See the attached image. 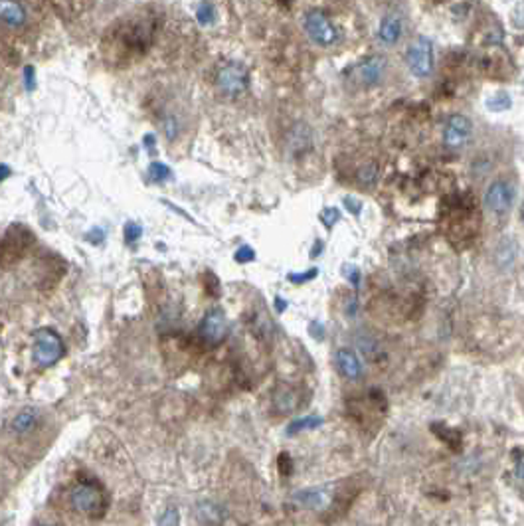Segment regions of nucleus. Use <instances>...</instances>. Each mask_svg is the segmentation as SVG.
Segmentation results:
<instances>
[{"label":"nucleus","mask_w":524,"mask_h":526,"mask_svg":"<svg viewBox=\"0 0 524 526\" xmlns=\"http://www.w3.org/2000/svg\"><path fill=\"white\" fill-rule=\"evenodd\" d=\"M63 356L61 337L54 329H38L32 334V358L40 368L54 366Z\"/></svg>","instance_id":"nucleus-1"},{"label":"nucleus","mask_w":524,"mask_h":526,"mask_svg":"<svg viewBox=\"0 0 524 526\" xmlns=\"http://www.w3.org/2000/svg\"><path fill=\"white\" fill-rule=\"evenodd\" d=\"M410 72L417 77H426L433 68V44L426 36H417L406 52Z\"/></svg>","instance_id":"nucleus-2"},{"label":"nucleus","mask_w":524,"mask_h":526,"mask_svg":"<svg viewBox=\"0 0 524 526\" xmlns=\"http://www.w3.org/2000/svg\"><path fill=\"white\" fill-rule=\"evenodd\" d=\"M70 499H72V506L75 511L89 514V516L101 514L103 506H105V497H103V493H101L95 485H91V483H79V485H75Z\"/></svg>","instance_id":"nucleus-3"},{"label":"nucleus","mask_w":524,"mask_h":526,"mask_svg":"<svg viewBox=\"0 0 524 526\" xmlns=\"http://www.w3.org/2000/svg\"><path fill=\"white\" fill-rule=\"evenodd\" d=\"M249 86V75L242 63H226L218 72V87L222 93L230 95V98H238L242 95L245 89Z\"/></svg>","instance_id":"nucleus-4"},{"label":"nucleus","mask_w":524,"mask_h":526,"mask_svg":"<svg viewBox=\"0 0 524 526\" xmlns=\"http://www.w3.org/2000/svg\"><path fill=\"white\" fill-rule=\"evenodd\" d=\"M305 30L309 38L318 46H332L337 42V28L327 18V14L321 10H311L307 14Z\"/></svg>","instance_id":"nucleus-5"},{"label":"nucleus","mask_w":524,"mask_h":526,"mask_svg":"<svg viewBox=\"0 0 524 526\" xmlns=\"http://www.w3.org/2000/svg\"><path fill=\"white\" fill-rule=\"evenodd\" d=\"M18 230H20V226L18 228H10L8 233L0 242V263L2 265H4V261H6V265H10L18 257L24 256L28 242H32V233H18Z\"/></svg>","instance_id":"nucleus-6"},{"label":"nucleus","mask_w":524,"mask_h":526,"mask_svg":"<svg viewBox=\"0 0 524 526\" xmlns=\"http://www.w3.org/2000/svg\"><path fill=\"white\" fill-rule=\"evenodd\" d=\"M514 196H516V190L511 183L507 180H497L488 186L487 194H485V204L491 212L495 214H504L509 212L514 202Z\"/></svg>","instance_id":"nucleus-7"},{"label":"nucleus","mask_w":524,"mask_h":526,"mask_svg":"<svg viewBox=\"0 0 524 526\" xmlns=\"http://www.w3.org/2000/svg\"><path fill=\"white\" fill-rule=\"evenodd\" d=\"M200 337L204 339V343L208 344H219L226 337H228V320L224 311L214 309L210 311L206 317L202 318L200 323Z\"/></svg>","instance_id":"nucleus-8"},{"label":"nucleus","mask_w":524,"mask_h":526,"mask_svg":"<svg viewBox=\"0 0 524 526\" xmlns=\"http://www.w3.org/2000/svg\"><path fill=\"white\" fill-rule=\"evenodd\" d=\"M386 70V60L380 58V56H374V58H368V60L356 63L353 68V79L360 86H374L382 79V74Z\"/></svg>","instance_id":"nucleus-9"},{"label":"nucleus","mask_w":524,"mask_h":526,"mask_svg":"<svg viewBox=\"0 0 524 526\" xmlns=\"http://www.w3.org/2000/svg\"><path fill=\"white\" fill-rule=\"evenodd\" d=\"M471 133H473V125H471V121H469L465 115H453L452 119L447 121L443 141H445L447 147L459 148L463 147L465 143L469 141Z\"/></svg>","instance_id":"nucleus-10"},{"label":"nucleus","mask_w":524,"mask_h":526,"mask_svg":"<svg viewBox=\"0 0 524 526\" xmlns=\"http://www.w3.org/2000/svg\"><path fill=\"white\" fill-rule=\"evenodd\" d=\"M337 366L344 378L358 380L362 376V362L350 348H341L337 350Z\"/></svg>","instance_id":"nucleus-11"},{"label":"nucleus","mask_w":524,"mask_h":526,"mask_svg":"<svg viewBox=\"0 0 524 526\" xmlns=\"http://www.w3.org/2000/svg\"><path fill=\"white\" fill-rule=\"evenodd\" d=\"M26 8L22 2L0 0V20L10 28H20L26 22Z\"/></svg>","instance_id":"nucleus-12"},{"label":"nucleus","mask_w":524,"mask_h":526,"mask_svg":"<svg viewBox=\"0 0 524 526\" xmlns=\"http://www.w3.org/2000/svg\"><path fill=\"white\" fill-rule=\"evenodd\" d=\"M273 405L279 414H289L299 405V394L293 390L291 386L281 384L277 390L273 392Z\"/></svg>","instance_id":"nucleus-13"},{"label":"nucleus","mask_w":524,"mask_h":526,"mask_svg":"<svg viewBox=\"0 0 524 526\" xmlns=\"http://www.w3.org/2000/svg\"><path fill=\"white\" fill-rule=\"evenodd\" d=\"M402 18H400L398 14H388V16H384L382 22H380L378 30L380 40L386 42V44H396V42L402 38Z\"/></svg>","instance_id":"nucleus-14"},{"label":"nucleus","mask_w":524,"mask_h":526,"mask_svg":"<svg viewBox=\"0 0 524 526\" xmlns=\"http://www.w3.org/2000/svg\"><path fill=\"white\" fill-rule=\"evenodd\" d=\"M38 424V412L36 410H22L20 414H16L13 419V429L16 433H26L30 429H34Z\"/></svg>","instance_id":"nucleus-15"},{"label":"nucleus","mask_w":524,"mask_h":526,"mask_svg":"<svg viewBox=\"0 0 524 526\" xmlns=\"http://www.w3.org/2000/svg\"><path fill=\"white\" fill-rule=\"evenodd\" d=\"M196 514L206 525H219V520H222V511L214 502H200L198 509H196Z\"/></svg>","instance_id":"nucleus-16"},{"label":"nucleus","mask_w":524,"mask_h":526,"mask_svg":"<svg viewBox=\"0 0 524 526\" xmlns=\"http://www.w3.org/2000/svg\"><path fill=\"white\" fill-rule=\"evenodd\" d=\"M318 426H323V417H318V416L299 417V419H295V421L289 424V428H287V435H297V433L307 431V429H317Z\"/></svg>","instance_id":"nucleus-17"},{"label":"nucleus","mask_w":524,"mask_h":526,"mask_svg":"<svg viewBox=\"0 0 524 526\" xmlns=\"http://www.w3.org/2000/svg\"><path fill=\"white\" fill-rule=\"evenodd\" d=\"M148 176H151V180L153 183H167V180H171L172 171L164 164V162H151V167H148Z\"/></svg>","instance_id":"nucleus-18"},{"label":"nucleus","mask_w":524,"mask_h":526,"mask_svg":"<svg viewBox=\"0 0 524 526\" xmlns=\"http://www.w3.org/2000/svg\"><path fill=\"white\" fill-rule=\"evenodd\" d=\"M511 105H512L511 95H509V93H504V91H499V93H495V95H491V98L487 99L488 111H497V113H500V111L511 109Z\"/></svg>","instance_id":"nucleus-19"},{"label":"nucleus","mask_w":524,"mask_h":526,"mask_svg":"<svg viewBox=\"0 0 524 526\" xmlns=\"http://www.w3.org/2000/svg\"><path fill=\"white\" fill-rule=\"evenodd\" d=\"M196 18L200 26H210L216 22V8L212 2H202L198 4V10H196Z\"/></svg>","instance_id":"nucleus-20"},{"label":"nucleus","mask_w":524,"mask_h":526,"mask_svg":"<svg viewBox=\"0 0 524 526\" xmlns=\"http://www.w3.org/2000/svg\"><path fill=\"white\" fill-rule=\"evenodd\" d=\"M358 183L364 184V186H372V184L376 183V178H378V169H376V164L374 162H368L364 164L360 171H358Z\"/></svg>","instance_id":"nucleus-21"},{"label":"nucleus","mask_w":524,"mask_h":526,"mask_svg":"<svg viewBox=\"0 0 524 526\" xmlns=\"http://www.w3.org/2000/svg\"><path fill=\"white\" fill-rule=\"evenodd\" d=\"M157 525H159V526H178V525H180V513H178V509H176V506H169V509H167V511H164V513L159 516Z\"/></svg>","instance_id":"nucleus-22"},{"label":"nucleus","mask_w":524,"mask_h":526,"mask_svg":"<svg viewBox=\"0 0 524 526\" xmlns=\"http://www.w3.org/2000/svg\"><path fill=\"white\" fill-rule=\"evenodd\" d=\"M123 235H125V242H127V244L134 245V242H139L141 235H143V228H141L139 224H134V222H127L125 228H123Z\"/></svg>","instance_id":"nucleus-23"},{"label":"nucleus","mask_w":524,"mask_h":526,"mask_svg":"<svg viewBox=\"0 0 524 526\" xmlns=\"http://www.w3.org/2000/svg\"><path fill=\"white\" fill-rule=\"evenodd\" d=\"M318 275L317 268H313V270L303 271V273H289V281L297 283V285H301V283L311 281V279H315Z\"/></svg>","instance_id":"nucleus-24"},{"label":"nucleus","mask_w":524,"mask_h":526,"mask_svg":"<svg viewBox=\"0 0 524 526\" xmlns=\"http://www.w3.org/2000/svg\"><path fill=\"white\" fill-rule=\"evenodd\" d=\"M233 259H236L238 263H249V261H254V259H256V252H254L249 245H242V247L236 252Z\"/></svg>","instance_id":"nucleus-25"},{"label":"nucleus","mask_w":524,"mask_h":526,"mask_svg":"<svg viewBox=\"0 0 524 526\" xmlns=\"http://www.w3.org/2000/svg\"><path fill=\"white\" fill-rule=\"evenodd\" d=\"M339 218H341V212L337 208H325L321 212V220H323V224H325L329 230L334 226V222L339 220Z\"/></svg>","instance_id":"nucleus-26"},{"label":"nucleus","mask_w":524,"mask_h":526,"mask_svg":"<svg viewBox=\"0 0 524 526\" xmlns=\"http://www.w3.org/2000/svg\"><path fill=\"white\" fill-rule=\"evenodd\" d=\"M164 133H167L169 141H174L178 137V123H176L174 117H167L164 119Z\"/></svg>","instance_id":"nucleus-27"},{"label":"nucleus","mask_w":524,"mask_h":526,"mask_svg":"<svg viewBox=\"0 0 524 526\" xmlns=\"http://www.w3.org/2000/svg\"><path fill=\"white\" fill-rule=\"evenodd\" d=\"M512 20L518 28H524V2H516L512 10Z\"/></svg>","instance_id":"nucleus-28"},{"label":"nucleus","mask_w":524,"mask_h":526,"mask_svg":"<svg viewBox=\"0 0 524 526\" xmlns=\"http://www.w3.org/2000/svg\"><path fill=\"white\" fill-rule=\"evenodd\" d=\"M24 75H26V89H28V91H34V89H36V82H34V68H32V65H26Z\"/></svg>","instance_id":"nucleus-29"},{"label":"nucleus","mask_w":524,"mask_h":526,"mask_svg":"<svg viewBox=\"0 0 524 526\" xmlns=\"http://www.w3.org/2000/svg\"><path fill=\"white\" fill-rule=\"evenodd\" d=\"M344 202H346V208L350 210V212H354L356 216L360 214V210H362V204H360L358 200H354V198H350V196H348V198H344Z\"/></svg>","instance_id":"nucleus-30"},{"label":"nucleus","mask_w":524,"mask_h":526,"mask_svg":"<svg viewBox=\"0 0 524 526\" xmlns=\"http://www.w3.org/2000/svg\"><path fill=\"white\" fill-rule=\"evenodd\" d=\"M311 334L321 341V339H325V327L323 325H318V323H311Z\"/></svg>","instance_id":"nucleus-31"},{"label":"nucleus","mask_w":524,"mask_h":526,"mask_svg":"<svg viewBox=\"0 0 524 526\" xmlns=\"http://www.w3.org/2000/svg\"><path fill=\"white\" fill-rule=\"evenodd\" d=\"M344 273L348 275V279H350V281L358 283V270H356L354 265H353V271L348 270V265H346V270H344Z\"/></svg>","instance_id":"nucleus-32"},{"label":"nucleus","mask_w":524,"mask_h":526,"mask_svg":"<svg viewBox=\"0 0 524 526\" xmlns=\"http://www.w3.org/2000/svg\"><path fill=\"white\" fill-rule=\"evenodd\" d=\"M516 477L524 481V455L518 459V463H516Z\"/></svg>","instance_id":"nucleus-33"},{"label":"nucleus","mask_w":524,"mask_h":526,"mask_svg":"<svg viewBox=\"0 0 524 526\" xmlns=\"http://www.w3.org/2000/svg\"><path fill=\"white\" fill-rule=\"evenodd\" d=\"M153 145H155V137L146 135L145 137V147L148 148V153H151V155H155V148H153Z\"/></svg>","instance_id":"nucleus-34"},{"label":"nucleus","mask_w":524,"mask_h":526,"mask_svg":"<svg viewBox=\"0 0 524 526\" xmlns=\"http://www.w3.org/2000/svg\"><path fill=\"white\" fill-rule=\"evenodd\" d=\"M275 307H277V313H283L287 309V301H283V297H275Z\"/></svg>","instance_id":"nucleus-35"},{"label":"nucleus","mask_w":524,"mask_h":526,"mask_svg":"<svg viewBox=\"0 0 524 526\" xmlns=\"http://www.w3.org/2000/svg\"><path fill=\"white\" fill-rule=\"evenodd\" d=\"M8 176H10V169L6 164H0V180L8 178Z\"/></svg>","instance_id":"nucleus-36"},{"label":"nucleus","mask_w":524,"mask_h":526,"mask_svg":"<svg viewBox=\"0 0 524 526\" xmlns=\"http://www.w3.org/2000/svg\"><path fill=\"white\" fill-rule=\"evenodd\" d=\"M521 214H523V220H524V204H523V210H521Z\"/></svg>","instance_id":"nucleus-37"},{"label":"nucleus","mask_w":524,"mask_h":526,"mask_svg":"<svg viewBox=\"0 0 524 526\" xmlns=\"http://www.w3.org/2000/svg\"><path fill=\"white\" fill-rule=\"evenodd\" d=\"M36 526H46V525H36Z\"/></svg>","instance_id":"nucleus-38"}]
</instances>
